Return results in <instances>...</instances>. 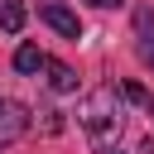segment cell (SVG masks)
I'll return each mask as SVG.
<instances>
[{
  "instance_id": "cell-5",
  "label": "cell",
  "mask_w": 154,
  "mask_h": 154,
  "mask_svg": "<svg viewBox=\"0 0 154 154\" xmlns=\"http://www.w3.org/2000/svg\"><path fill=\"white\" fill-rule=\"evenodd\" d=\"M43 72H48V87H53V91H77V72H72L67 63L48 58V63H43Z\"/></svg>"
},
{
  "instance_id": "cell-2",
  "label": "cell",
  "mask_w": 154,
  "mask_h": 154,
  "mask_svg": "<svg viewBox=\"0 0 154 154\" xmlns=\"http://www.w3.org/2000/svg\"><path fill=\"white\" fill-rule=\"evenodd\" d=\"M24 130H29V106L14 101V96H0V149L14 144Z\"/></svg>"
},
{
  "instance_id": "cell-7",
  "label": "cell",
  "mask_w": 154,
  "mask_h": 154,
  "mask_svg": "<svg viewBox=\"0 0 154 154\" xmlns=\"http://www.w3.org/2000/svg\"><path fill=\"white\" fill-rule=\"evenodd\" d=\"M120 96H125V101H140V106H144V101H149V96H144V87H140V82H125V87H120Z\"/></svg>"
},
{
  "instance_id": "cell-4",
  "label": "cell",
  "mask_w": 154,
  "mask_h": 154,
  "mask_svg": "<svg viewBox=\"0 0 154 154\" xmlns=\"http://www.w3.org/2000/svg\"><path fill=\"white\" fill-rule=\"evenodd\" d=\"M43 63H48V58H43L38 43H19V48H14V72L34 77V72H43Z\"/></svg>"
},
{
  "instance_id": "cell-8",
  "label": "cell",
  "mask_w": 154,
  "mask_h": 154,
  "mask_svg": "<svg viewBox=\"0 0 154 154\" xmlns=\"http://www.w3.org/2000/svg\"><path fill=\"white\" fill-rule=\"evenodd\" d=\"M63 130V116L58 111H43V135H58Z\"/></svg>"
},
{
  "instance_id": "cell-12",
  "label": "cell",
  "mask_w": 154,
  "mask_h": 154,
  "mask_svg": "<svg viewBox=\"0 0 154 154\" xmlns=\"http://www.w3.org/2000/svg\"><path fill=\"white\" fill-rule=\"evenodd\" d=\"M111 154H120V149H111Z\"/></svg>"
},
{
  "instance_id": "cell-9",
  "label": "cell",
  "mask_w": 154,
  "mask_h": 154,
  "mask_svg": "<svg viewBox=\"0 0 154 154\" xmlns=\"http://www.w3.org/2000/svg\"><path fill=\"white\" fill-rule=\"evenodd\" d=\"M140 58H144V63L154 67V38H144V43H140Z\"/></svg>"
},
{
  "instance_id": "cell-10",
  "label": "cell",
  "mask_w": 154,
  "mask_h": 154,
  "mask_svg": "<svg viewBox=\"0 0 154 154\" xmlns=\"http://www.w3.org/2000/svg\"><path fill=\"white\" fill-rule=\"evenodd\" d=\"M87 5H96V10H111V5H125V0H87Z\"/></svg>"
},
{
  "instance_id": "cell-6",
  "label": "cell",
  "mask_w": 154,
  "mask_h": 154,
  "mask_svg": "<svg viewBox=\"0 0 154 154\" xmlns=\"http://www.w3.org/2000/svg\"><path fill=\"white\" fill-rule=\"evenodd\" d=\"M0 29L5 34H19L24 29V0H0Z\"/></svg>"
},
{
  "instance_id": "cell-1",
  "label": "cell",
  "mask_w": 154,
  "mask_h": 154,
  "mask_svg": "<svg viewBox=\"0 0 154 154\" xmlns=\"http://www.w3.org/2000/svg\"><path fill=\"white\" fill-rule=\"evenodd\" d=\"M111 101H116V87H101V91L91 96L87 116H82L96 144H106V135H111V130H120V111H111Z\"/></svg>"
},
{
  "instance_id": "cell-3",
  "label": "cell",
  "mask_w": 154,
  "mask_h": 154,
  "mask_svg": "<svg viewBox=\"0 0 154 154\" xmlns=\"http://www.w3.org/2000/svg\"><path fill=\"white\" fill-rule=\"evenodd\" d=\"M38 19H43L48 29H58L63 38H72V43L82 38V19H77L67 5H58V0H43V5H38Z\"/></svg>"
},
{
  "instance_id": "cell-11",
  "label": "cell",
  "mask_w": 154,
  "mask_h": 154,
  "mask_svg": "<svg viewBox=\"0 0 154 154\" xmlns=\"http://www.w3.org/2000/svg\"><path fill=\"white\" fill-rule=\"evenodd\" d=\"M144 106H149V116H154V96H149V101H144Z\"/></svg>"
}]
</instances>
